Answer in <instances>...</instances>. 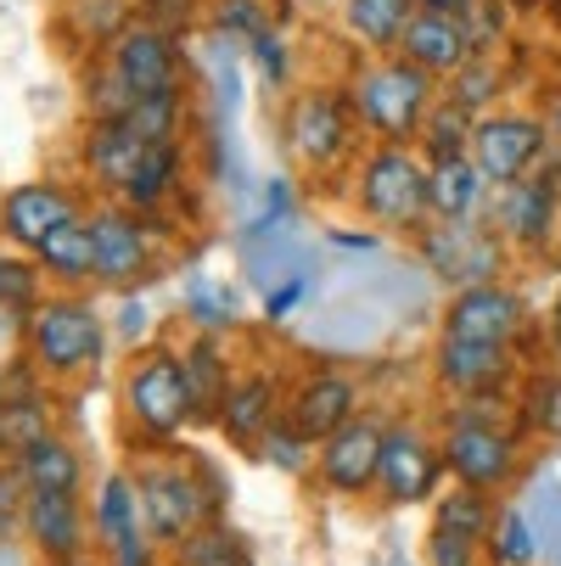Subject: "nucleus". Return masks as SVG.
I'll use <instances>...</instances> for the list:
<instances>
[{
  "label": "nucleus",
  "instance_id": "obj_47",
  "mask_svg": "<svg viewBox=\"0 0 561 566\" xmlns=\"http://www.w3.org/2000/svg\"><path fill=\"white\" fill-rule=\"evenodd\" d=\"M34 392H40V370H34L29 354L0 370V403H23V398H34Z\"/></svg>",
  "mask_w": 561,
  "mask_h": 566
},
{
  "label": "nucleus",
  "instance_id": "obj_42",
  "mask_svg": "<svg viewBox=\"0 0 561 566\" xmlns=\"http://www.w3.org/2000/svg\"><path fill=\"white\" fill-rule=\"evenodd\" d=\"M522 416H528V427H533V432H544V438H555V432H561V376H550V370H539V376H533Z\"/></svg>",
  "mask_w": 561,
  "mask_h": 566
},
{
  "label": "nucleus",
  "instance_id": "obj_16",
  "mask_svg": "<svg viewBox=\"0 0 561 566\" xmlns=\"http://www.w3.org/2000/svg\"><path fill=\"white\" fill-rule=\"evenodd\" d=\"M433 370H438V381H444L449 392H460V398H495V392H506L511 376H517V348L438 337Z\"/></svg>",
  "mask_w": 561,
  "mask_h": 566
},
{
  "label": "nucleus",
  "instance_id": "obj_46",
  "mask_svg": "<svg viewBox=\"0 0 561 566\" xmlns=\"http://www.w3.org/2000/svg\"><path fill=\"white\" fill-rule=\"evenodd\" d=\"M191 18H197V0H141V23L164 29V34H180Z\"/></svg>",
  "mask_w": 561,
  "mask_h": 566
},
{
  "label": "nucleus",
  "instance_id": "obj_17",
  "mask_svg": "<svg viewBox=\"0 0 561 566\" xmlns=\"http://www.w3.org/2000/svg\"><path fill=\"white\" fill-rule=\"evenodd\" d=\"M113 67L124 73V85L135 96L180 91V45H175V34L152 29V23H129L113 34Z\"/></svg>",
  "mask_w": 561,
  "mask_h": 566
},
{
  "label": "nucleus",
  "instance_id": "obj_34",
  "mask_svg": "<svg viewBox=\"0 0 561 566\" xmlns=\"http://www.w3.org/2000/svg\"><path fill=\"white\" fill-rule=\"evenodd\" d=\"M45 270L34 264V253H0V308L18 314L29 326V314L45 303Z\"/></svg>",
  "mask_w": 561,
  "mask_h": 566
},
{
  "label": "nucleus",
  "instance_id": "obj_54",
  "mask_svg": "<svg viewBox=\"0 0 561 566\" xmlns=\"http://www.w3.org/2000/svg\"><path fill=\"white\" fill-rule=\"evenodd\" d=\"M544 129H550V146L561 151V91L550 96V113H544Z\"/></svg>",
  "mask_w": 561,
  "mask_h": 566
},
{
  "label": "nucleus",
  "instance_id": "obj_30",
  "mask_svg": "<svg viewBox=\"0 0 561 566\" xmlns=\"http://www.w3.org/2000/svg\"><path fill=\"white\" fill-rule=\"evenodd\" d=\"M175 186H180V140H169V146H146L141 169H135V180H129V191H124L118 202L135 208V213H152Z\"/></svg>",
  "mask_w": 561,
  "mask_h": 566
},
{
  "label": "nucleus",
  "instance_id": "obj_45",
  "mask_svg": "<svg viewBox=\"0 0 561 566\" xmlns=\"http://www.w3.org/2000/svg\"><path fill=\"white\" fill-rule=\"evenodd\" d=\"M477 549H484V544L433 527V538H427V566H477Z\"/></svg>",
  "mask_w": 561,
  "mask_h": 566
},
{
  "label": "nucleus",
  "instance_id": "obj_6",
  "mask_svg": "<svg viewBox=\"0 0 561 566\" xmlns=\"http://www.w3.org/2000/svg\"><path fill=\"white\" fill-rule=\"evenodd\" d=\"M444 471L460 482V489L477 494H500L517 482L522 471V438L511 432V421H460L449 416L444 438H438Z\"/></svg>",
  "mask_w": 561,
  "mask_h": 566
},
{
  "label": "nucleus",
  "instance_id": "obj_32",
  "mask_svg": "<svg viewBox=\"0 0 561 566\" xmlns=\"http://www.w3.org/2000/svg\"><path fill=\"white\" fill-rule=\"evenodd\" d=\"M471 129L477 118L460 113L455 102H438L422 124V146H427V169L433 164H455V157H471Z\"/></svg>",
  "mask_w": 561,
  "mask_h": 566
},
{
  "label": "nucleus",
  "instance_id": "obj_20",
  "mask_svg": "<svg viewBox=\"0 0 561 566\" xmlns=\"http://www.w3.org/2000/svg\"><path fill=\"white\" fill-rule=\"evenodd\" d=\"M405 62H416L422 73H460L471 56H477V40H471V23L466 18H444V12H416L405 40H398Z\"/></svg>",
  "mask_w": 561,
  "mask_h": 566
},
{
  "label": "nucleus",
  "instance_id": "obj_51",
  "mask_svg": "<svg viewBox=\"0 0 561 566\" xmlns=\"http://www.w3.org/2000/svg\"><path fill=\"white\" fill-rule=\"evenodd\" d=\"M146 326H152V308H146L141 297H124V303H118V332L135 343V337H146Z\"/></svg>",
  "mask_w": 561,
  "mask_h": 566
},
{
  "label": "nucleus",
  "instance_id": "obj_8",
  "mask_svg": "<svg viewBox=\"0 0 561 566\" xmlns=\"http://www.w3.org/2000/svg\"><path fill=\"white\" fill-rule=\"evenodd\" d=\"M550 151V129L528 113H484L471 129V164L489 180V191L528 180Z\"/></svg>",
  "mask_w": 561,
  "mask_h": 566
},
{
  "label": "nucleus",
  "instance_id": "obj_35",
  "mask_svg": "<svg viewBox=\"0 0 561 566\" xmlns=\"http://www.w3.org/2000/svg\"><path fill=\"white\" fill-rule=\"evenodd\" d=\"M489 555H495V566H539V560H544L539 527H533V516H528L522 505L500 511L495 538H489Z\"/></svg>",
  "mask_w": 561,
  "mask_h": 566
},
{
  "label": "nucleus",
  "instance_id": "obj_4",
  "mask_svg": "<svg viewBox=\"0 0 561 566\" xmlns=\"http://www.w3.org/2000/svg\"><path fill=\"white\" fill-rule=\"evenodd\" d=\"M124 416H129V432H141L146 443H175L197 416H191V387H186V370H180V354L169 348H146L129 376H124Z\"/></svg>",
  "mask_w": 561,
  "mask_h": 566
},
{
  "label": "nucleus",
  "instance_id": "obj_3",
  "mask_svg": "<svg viewBox=\"0 0 561 566\" xmlns=\"http://www.w3.org/2000/svg\"><path fill=\"white\" fill-rule=\"evenodd\" d=\"M23 354L34 359L40 376H85L96 370L102 359V314L91 297H79V292H56L45 297L34 314H29V326H23Z\"/></svg>",
  "mask_w": 561,
  "mask_h": 566
},
{
  "label": "nucleus",
  "instance_id": "obj_39",
  "mask_svg": "<svg viewBox=\"0 0 561 566\" xmlns=\"http://www.w3.org/2000/svg\"><path fill=\"white\" fill-rule=\"evenodd\" d=\"M495 91H500V67H495L484 51H477V56H471V62H466L455 78H449V96H444V102H455L460 113H477V107H484Z\"/></svg>",
  "mask_w": 561,
  "mask_h": 566
},
{
  "label": "nucleus",
  "instance_id": "obj_55",
  "mask_svg": "<svg viewBox=\"0 0 561 566\" xmlns=\"http://www.w3.org/2000/svg\"><path fill=\"white\" fill-rule=\"evenodd\" d=\"M51 566H102L96 555H73V560H51Z\"/></svg>",
  "mask_w": 561,
  "mask_h": 566
},
{
  "label": "nucleus",
  "instance_id": "obj_7",
  "mask_svg": "<svg viewBox=\"0 0 561 566\" xmlns=\"http://www.w3.org/2000/svg\"><path fill=\"white\" fill-rule=\"evenodd\" d=\"M422 270H433V281H449L455 292L489 286L506 270V241L477 219H438L422 230Z\"/></svg>",
  "mask_w": 561,
  "mask_h": 566
},
{
  "label": "nucleus",
  "instance_id": "obj_27",
  "mask_svg": "<svg viewBox=\"0 0 561 566\" xmlns=\"http://www.w3.org/2000/svg\"><path fill=\"white\" fill-rule=\"evenodd\" d=\"M484 197H489V180L477 175L471 157L433 164V213H438V219H477Z\"/></svg>",
  "mask_w": 561,
  "mask_h": 566
},
{
  "label": "nucleus",
  "instance_id": "obj_48",
  "mask_svg": "<svg viewBox=\"0 0 561 566\" xmlns=\"http://www.w3.org/2000/svg\"><path fill=\"white\" fill-rule=\"evenodd\" d=\"M107 555H113V566H152V560H157V538H152V533H146V522H141V527H135V533H124Z\"/></svg>",
  "mask_w": 561,
  "mask_h": 566
},
{
  "label": "nucleus",
  "instance_id": "obj_19",
  "mask_svg": "<svg viewBox=\"0 0 561 566\" xmlns=\"http://www.w3.org/2000/svg\"><path fill=\"white\" fill-rule=\"evenodd\" d=\"M91 522L79 494H29L23 500V538L40 549V560H73V555H91Z\"/></svg>",
  "mask_w": 561,
  "mask_h": 566
},
{
  "label": "nucleus",
  "instance_id": "obj_21",
  "mask_svg": "<svg viewBox=\"0 0 561 566\" xmlns=\"http://www.w3.org/2000/svg\"><path fill=\"white\" fill-rule=\"evenodd\" d=\"M281 421V387L270 370H242L230 381V398L219 410V432L242 449H259V438Z\"/></svg>",
  "mask_w": 561,
  "mask_h": 566
},
{
  "label": "nucleus",
  "instance_id": "obj_44",
  "mask_svg": "<svg viewBox=\"0 0 561 566\" xmlns=\"http://www.w3.org/2000/svg\"><path fill=\"white\" fill-rule=\"evenodd\" d=\"M214 23H219V34L230 40V34H264V7L259 0H219V12H214Z\"/></svg>",
  "mask_w": 561,
  "mask_h": 566
},
{
  "label": "nucleus",
  "instance_id": "obj_24",
  "mask_svg": "<svg viewBox=\"0 0 561 566\" xmlns=\"http://www.w3.org/2000/svg\"><path fill=\"white\" fill-rule=\"evenodd\" d=\"M12 471L23 476L29 494H79V482H85V460H79V449L62 432H51L34 449H23L12 460Z\"/></svg>",
  "mask_w": 561,
  "mask_h": 566
},
{
  "label": "nucleus",
  "instance_id": "obj_29",
  "mask_svg": "<svg viewBox=\"0 0 561 566\" xmlns=\"http://www.w3.org/2000/svg\"><path fill=\"white\" fill-rule=\"evenodd\" d=\"M169 555H175V566H253L248 538L236 533V527H225V522H202V527L186 533Z\"/></svg>",
  "mask_w": 561,
  "mask_h": 566
},
{
  "label": "nucleus",
  "instance_id": "obj_12",
  "mask_svg": "<svg viewBox=\"0 0 561 566\" xmlns=\"http://www.w3.org/2000/svg\"><path fill=\"white\" fill-rule=\"evenodd\" d=\"M438 476H444V454H438V443H433L416 421L387 427L382 471H376V489H382V500H387V505H416V500H433V494H438Z\"/></svg>",
  "mask_w": 561,
  "mask_h": 566
},
{
  "label": "nucleus",
  "instance_id": "obj_43",
  "mask_svg": "<svg viewBox=\"0 0 561 566\" xmlns=\"http://www.w3.org/2000/svg\"><path fill=\"white\" fill-rule=\"evenodd\" d=\"M23 500H29V489H23V476L7 460L0 465V544H7L12 533H23Z\"/></svg>",
  "mask_w": 561,
  "mask_h": 566
},
{
  "label": "nucleus",
  "instance_id": "obj_31",
  "mask_svg": "<svg viewBox=\"0 0 561 566\" xmlns=\"http://www.w3.org/2000/svg\"><path fill=\"white\" fill-rule=\"evenodd\" d=\"M146 516H141V494H135V476L129 471H113V476H102V494H96V516H91V527H96V538L113 549L124 533H135Z\"/></svg>",
  "mask_w": 561,
  "mask_h": 566
},
{
  "label": "nucleus",
  "instance_id": "obj_22",
  "mask_svg": "<svg viewBox=\"0 0 561 566\" xmlns=\"http://www.w3.org/2000/svg\"><path fill=\"white\" fill-rule=\"evenodd\" d=\"M180 370H186V387H191V416H197V421H219L225 398H230V381H236L225 343L208 337V332H197V337L180 348Z\"/></svg>",
  "mask_w": 561,
  "mask_h": 566
},
{
  "label": "nucleus",
  "instance_id": "obj_38",
  "mask_svg": "<svg viewBox=\"0 0 561 566\" xmlns=\"http://www.w3.org/2000/svg\"><path fill=\"white\" fill-rule=\"evenodd\" d=\"M85 102H91V118H96V124H124V118L135 113V102H141V96H135V91L124 85V73H118V67L107 62V67H102V73L91 78Z\"/></svg>",
  "mask_w": 561,
  "mask_h": 566
},
{
  "label": "nucleus",
  "instance_id": "obj_49",
  "mask_svg": "<svg viewBox=\"0 0 561 566\" xmlns=\"http://www.w3.org/2000/svg\"><path fill=\"white\" fill-rule=\"evenodd\" d=\"M253 62H259V73L264 78H287V40L276 34V29H264V34H253Z\"/></svg>",
  "mask_w": 561,
  "mask_h": 566
},
{
  "label": "nucleus",
  "instance_id": "obj_23",
  "mask_svg": "<svg viewBox=\"0 0 561 566\" xmlns=\"http://www.w3.org/2000/svg\"><path fill=\"white\" fill-rule=\"evenodd\" d=\"M146 157V140L129 135V124H91V140H85V164H91V180L113 197L129 191L135 169Z\"/></svg>",
  "mask_w": 561,
  "mask_h": 566
},
{
  "label": "nucleus",
  "instance_id": "obj_18",
  "mask_svg": "<svg viewBox=\"0 0 561 566\" xmlns=\"http://www.w3.org/2000/svg\"><path fill=\"white\" fill-rule=\"evenodd\" d=\"M360 416V387H354V376H343V370H314V376H303L298 381V392L287 398V421L320 449L332 432H343L349 421Z\"/></svg>",
  "mask_w": 561,
  "mask_h": 566
},
{
  "label": "nucleus",
  "instance_id": "obj_1",
  "mask_svg": "<svg viewBox=\"0 0 561 566\" xmlns=\"http://www.w3.org/2000/svg\"><path fill=\"white\" fill-rule=\"evenodd\" d=\"M129 476H135V494H141L146 533L164 549H175L202 522H219V505L230 494L202 454H152Z\"/></svg>",
  "mask_w": 561,
  "mask_h": 566
},
{
  "label": "nucleus",
  "instance_id": "obj_41",
  "mask_svg": "<svg viewBox=\"0 0 561 566\" xmlns=\"http://www.w3.org/2000/svg\"><path fill=\"white\" fill-rule=\"evenodd\" d=\"M236 303H230V292L225 286H208L202 275H191V286H186V314H191V326L197 332H208V337H219L225 326H230V314Z\"/></svg>",
  "mask_w": 561,
  "mask_h": 566
},
{
  "label": "nucleus",
  "instance_id": "obj_5",
  "mask_svg": "<svg viewBox=\"0 0 561 566\" xmlns=\"http://www.w3.org/2000/svg\"><path fill=\"white\" fill-rule=\"evenodd\" d=\"M360 208L387 230H422L433 219V169L411 146H376L360 164Z\"/></svg>",
  "mask_w": 561,
  "mask_h": 566
},
{
  "label": "nucleus",
  "instance_id": "obj_9",
  "mask_svg": "<svg viewBox=\"0 0 561 566\" xmlns=\"http://www.w3.org/2000/svg\"><path fill=\"white\" fill-rule=\"evenodd\" d=\"M555 219H561V164L555 169L539 164L528 180L500 186L495 208H489V230L506 241V248H528V253L555 235Z\"/></svg>",
  "mask_w": 561,
  "mask_h": 566
},
{
  "label": "nucleus",
  "instance_id": "obj_50",
  "mask_svg": "<svg viewBox=\"0 0 561 566\" xmlns=\"http://www.w3.org/2000/svg\"><path fill=\"white\" fill-rule=\"evenodd\" d=\"M309 292V270H298L292 281H281L276 292H264V319H287L298 308V297Z\"/></svg>",
  "mask_w": 561,
  "mask_h": 566
},
{
  "label": "nucleus",
  "instance_id": "obj_11",
  "mask_svg": "<svg viewBox=\"0 0 561 566\" xmlns=\"http://www.w3.org/2000/svg\"><path fill=\"white\" fill-rule=\"evenodd\" d=\"M91 219V241H96V286H135L152 270V230L135 208L124 202H102L85 213Z\"/></svg>",
  "mask_w": 561,
  "mask_h": 566
},
{
  "label": "nucleus",
  "instance_id": "obj_25",
  "mask_svg": "<svg viewBox=\"0 0 561 566\" xmlns=\"http://www.w3.org/2000/svg\"><path fill=\"white\" fill-rule=\"evenodd\" d=\"M34 264L62 281V286H79V281H96V241H91V219H73L62 224L56 235H45L34 248Z\"/></svg>",
  "mask_w": 561,
  "mask_h": 566
},
{
  "label": "nucleus",
  "instance_id": "obj_13",
  "mask_svg": "<svg viewBox=\"0 0 561 566\" xmlns=\"http://www.w3.org/2000/svg\"><path fill=\"white\" fill-rule=\"evenodd\" d=\"M382 443H387V427L376 416H354L343 432H332L320 443V454H314L320 482L332 494H371L376 471H382Z\"/></svg>",
  "mask_w": 561,
  "mask_h": 566
},
{
  "label": "nucleus",
  "instance_id": "obj_33",
  "mask_svg": "<svg viewBox=\"0 0 561 566\" xmlns=\"http://www.w3.org/2000/svg\"><path fill=\"white\" fill-rule=\"evenodd\" d=\"M56 427H51V398L45 392H34L23 403H0V454H7V460H18L23 449H34Z\"/></svg>",
  "mask_w": 561,
  "mask_h": 566
},
{
  "label": "nucleus",
  "instance_id": "obj_14",
  "mask_svg": "<svg viewBox=\"0 0 561 566\" xmlns=\"http://www.w3.org/2000/svg\"><path fill=\"white\" fill-rule=\"evenodd\" d=\"M73 219H85L79 202H73V191H62L51 180H23V186H12L7 197H0V235H7L18 253H34L45 235H56Z\"/></svg>",
  "mask_w": 561,
  "mask_h": 566
},
{
  "label": "nucleus",
  "instance_id": "obj_53",
  "mask_svg": "<svg viewBox=\"0 0 561 566\" xmlns=\"http://www.w3.org/2000/svg\"><path fill=\"white\" fill-rule=\"evenodd\" d=\"M332 241H337V248H349V253H376V235H354V230H332Z\"/></svg>",
  "mask_w": 561,
  "mask_h": 566
},
{
  "label": "nucleus",
  "instance_id": "obj_26",
  "mask_svg": "<svg viewBox=\"0 0 561 566\" xmlns=\"http://www.w3.org/2000/svg\"><path fill=\"white\" fill-rule=\"evenodd\" d=\"M411 18H416V0H349V7H343L349 34L365 40L371 51H398Z\"/></svg>",
  "mask_w": 561,
  "mask_h": 566
},
{
  "label": "nucleus",
  "instance_id": "obj_37",
  "mask_svg": "<svg viewBox=\"0 0 561 566\" xmlns=\"http://www.w3.org/2000/svg\"><path fill=\"white\" fill-rule=\"evenodd\" d=\"M259 454H264L276 471H287V476H303V471L314 465V443H309V438H303L287 416H281V421L259 438Z\"/></svg>",
  "mask_w": 561,
  "mask_h": 566
},
{
  "label": "nucleus",
  "instance_id": "obj_36",
  "mask_svg": "<svg viewBox=\"0 0 561 566\" xmlns=\"http://www.w3.org/2000/svg\"><path fill=\"white\" fill-rule=\"evenodd\" d=\"M180 118H186L180 91H164V96H141L124 124H129V135H141L146 146H169V140H180Z\"/></svg>",
  "mask_w": 561,
  "mask_h": 566
},
{
  "label": "nucleus",
  "instance_id": "obj_15",
  "mask_svg": "<svg viewBox=\"0 0 561 566\" xmlns=\"http://www.w3.org/2000/svg\"><path fill=\"white\" fill-rule=\"evenodd\" d=\"M287 135H292V151L314 169H332L337 157H349L354 146V118L343 107V96L332 91H303L287 113Z\"/></svg>",
  "mask_w": 561,
  "mask_h": 566
},
{
  "label": "nucleus",
  "instance_id": "obj_2",
  "mask_svg": "<svg viewBox=\"0 0 561 566\" xmlns=\"http://www.w3.org/2000/svg\"><path fill=\"white\" fill-rule=\"evenodd\" d=\"M349 107L360 113L365 129L382 135V146H405L411 135H422L433 113V73H422L405 56L371 62L349 78Z\"/></svg>",
  "mask_w": 561,
  "mask_h": 566
},
{
  "label": "nucleus",
  "instance_id": "obj_52",
  "mask_svg": "<svg viewBox=\"0 0 561 566\" xmlns=\"http://www.w3.org/2000/svg\"><path fill=\"white\" fill-rule=\"evenodd\" d=\"M416 12H444V18H466L471 0H416Z\"/></svg>",
  "mask_w": 561,
  "mask_h": 566
},
{
  "label": "nucleus",
  "instance_id": "obj_28",
  "mask_svg": "<svg viewBox=\"0 0 561 566\" xmlns=\"http://www.w3.org/2000/svg\"><path fill=\"white\" fill-rule=\"evenodd\" d=\"M495 522H500V511H495V494H477V489H455L438 500V511H433V527H444V533H455V538H471V544H489L495 538Z\"/></svg>",
  "mask_w": 561,
  "mask_h": 566
},
{
  "label": "nucleus",
  "instance_id": "obj_10",
  "mask_svg": "<svg viewBox=\"0 0 561 566\" xmlns=\"http://www.w3.org/2000/svg\"><path fill=\"white\" fill-rule=\"evenodd\" d=\"M522 332H528V308H522V297H517L506 281L449 292V303H444V337L517 348V337H522Z\"/></svg>",
  "mask_w": 561,
  "mask_h": 566
},
{
  "label": "nucleus",
  "instance_id": "obj_40",
  "mask_svg": "<svg viewBox=\"0 0 561 566\" xmlns=\"http://www.w3.org/2000/svg\"><path fill=\"white\" fill-rule=\"evenodd\" d=\"M533 527H539V544H544V560L561 566V482L555 476H539L533 482V505H528Z\"/></svg>",
  "mask_w": 561,
  "mask_h": 566
}]
</instances>
